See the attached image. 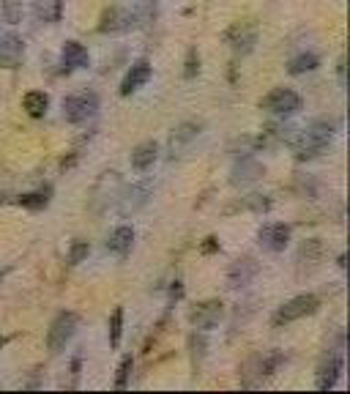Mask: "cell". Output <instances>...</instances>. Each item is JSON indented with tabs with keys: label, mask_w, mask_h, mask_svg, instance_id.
Wrapping results in <instances>:
<instances>
[{
	"label": "cell",
	"mask_w": 350,
	"mask_h": 394,
	"mask_svg": "<svg viewBox=\"0 0 350 394\" xmlns=\"http://www.w3.org/2000/svg\"><path fill=\"white\" fill-rule=\"evenodd\" d=\"M331 140H334V126L325 121H315L309 123L306 129H301V132H293L287 137V146L293 148L296 159L304 162V159H312V156L323 153Z\"/></svg>",
	"instance_id": "1"
},
{
	"label": "cell",
	"mask_w": 350,
	"mask_h": 394,
	"mask_svg": "<svg viewBox=\"0 0 350 394\" xmlns=\"http://www.w3.org/2000/svg\"><path fill=\"white\" fill-rule=\"evenodd\" d=\"M99 113V96L93 91H79L63 99V118L69 123H85Z\"/></svg>",
	"instance_id": "2"
},
{
	"label": "cell",
	"mask_w": 350,
	"mask_h": 394,
	"mask_svg": "<svg viewBox=\"0 0 350 394\" xmlns=\"http://www.w3.org/2000/svg\"><path fill=\"white\" fill-rule=\"evenodd\" d=\"M77 329H79V315L77 312H60L58 318L52 320L50 331H47V348H50V353H60L66 345L72 343Z\"/></svg>",
	"instance_id": "3"
},
{
	"label": "cell",
	"mask_w": 350,
	"mask_h": 394,
	"mask_svg": "<svg viewBox=\"0 0 350 394\" xmlns=\"http://www.w3.org/2000/svg\"><path fill=\"white\" fill-rule=\"evenodd\" d=\"M318 307H320L318 296L301 293V296L290 298L287 304H282V307L276 310L274 323L276 326H282V323H293V320H301V318H306V315H315V312H318Z\"/></svg>",
	"instance_id": "4"
},
{
	"label": "cell",
	"mask_w": 350,
	"mask_h": 394,
	"mask_svg": "<svg viewBox=\"0 0 350 394\" xmlns=\"http://www.w3.org/2000/svg\"><path fill=\"white\" fill-rule=\"evenodd\" d=\"M222 318H225V304H222L219 298L200 301V304L189 312L192 326H195V329H200V331H211V329H216V326L222 323Z\"/></svg>",
	"instance_id": "5"
},
{
	"label": "cell",
	"mask_w": 350,
	"mask_h": 394,
	"mask_svg": "<svg viewBox=\"0 0 350 394\" xmlns=\"http://www.w3.org/2000/svg\"><path fill=\"white\" fill-rule=\"evenodd\" d=\"M260 107L274 113V115H296L301 110V96L290 88H274L268 96L260 101Z\"/></svg>",
	"instance_id": "6"
},
{
	"label": "cell",
	"mask_w": 350,
	"mask_h": 394,
	"mask_svg": "<svg viewBox=\"0 0 350 394\" xmlns=\"http://www.w3.org/2000/svg\"><path fill=\"white\" fill-rule=\"evenodd\" d=\"M260 246L268 249V252H285V246L290 241V227L285 222H271V224H263L260 233Z\"/></svg>",
	"instance_id": "7"
},
{
	"label": "cell",
	"mask_w": 350,
	"mask_h": 394,
	"mask_svg": "<svg viewBox=\"0 0 350 394\" xmlns=\"http://www.w3.org/2000/svg\"><path fill=\"white\" fill-rule=\"evenodd\" d=\"M25 58V42L17 33L0 36V66L3 69H17Z\"/></svg>",
	"instance_id": "8"
},
{
	"label": "cell",
	"mask_w": 350,
	"mask_h": 394,
	"mask_svg": "<svg viewBox=\"0 0 350 394\" xmlns=\"http://www.w3.org/2000/svg\"><path fill=\"white\" fill-rule=\"evenodd\" d=\"M339 375H342V350H334V353L325 356L320 369H318V381H315V386H318L320 392H328V389L337 386Z\"/></svg>",
	"instance_id": "9"
},
{
	"label": "cell",
	"mask_w": 350,
	"mask_h": 394,
	"mask_svg": "<svg viewBox=\"0 0 350 394\" xmlns=\"http://www.w3.org/2000/svg\"><path fill=\"white\" fill-rule=\"evenodd\" d=\"M225 42L230 44V49L233 52H241V55H247V52H252L254 49V44H257V30L254 27H249V25H233L230 30L225 33Z\"/></svg>",
	"instance_id": "10"
},
{
	"label": "cell",
	"mask_w": 350,
	"mask_h": 394,
	"mask_svg": "<svg viewBox=\"0 0 350 394\" xmlns=\"http://www.w3.org/2000/svg\"><path fill=\"white\" fill-rule=\"evenodd\" d=\"M126 30H134V17H131V8H110L104 11L99 25V33H126Z\"/></svg>",
	"instance_id": "11"
},
{
	"label": "cell",
	"mask_w": 350,
	"mask_h": 394,
	"mask_svg": "<svg viewBox=\"0 0 350 394\" xmlns=\"http://www.w3.org/2000/svg\"><path fill=\"white\" fill-rule=\"evenodd\" d=\"M88 61H91V55H88L85 44H79V42H66L60 47V69L66 74L77 72V69H85Z\"/></svg>",
	"instance_id": "12"
},
{
	"label": "cell",
	"mask_w": 350,
	"mask_h": 394,
	"mask_svg": "<svg viewBox=\"0 0 350 394\" xmlns=\"http://www.w3.org/2000/svg\"><path fill=\"white\" fill-rule=\"evenodd\" d=\"M150 74H153V69H150L148 61H137V63H131V69L126 72L124 82H121V96H131L134 91H140V88L150 80Z\"/></svg>",
	"instance_id": "13"
},
{
	"label": "cell",
	"mask_w": 350,
	"mask_h": 394,
	"mask_svg": "<svg viewBox=\"0 0 350 394\" xmlns=\"http://www.w3.org/2000/svg\"><path fill=\"white\" fill-rule=\"evenodd\" d=\"M150 192H153V186H150V181H143V184H134L131 189H126V195L121 197V214L129 217V214H134V211H140L145 203H148Z\"/></svg>",
	"instance_id": "14"
},
{
	"label": "cell",
	"mask_w": 350,
	"mask_h": 394,
	"mask_svg": "<svg viewBox=\"0 0 350 394\" xmlns=\"http://www.w3.org/2000/svg\"><path fill=\"white\" fill-rule=\"evenodd\" d=\"M254 274H257V263L252 258H241V260H235L230 266L227 282H230V288H244V285H249L252 279H254Z\"/></svg>",
	"instance_id": "15"
},
{
	"label": "cell",
	"mask_w": 350,
	"mask_h": 394,
	"mask_svg": "<svg viewBox=\"0 0 350 394\" xmlns=\"http://www.w3.org/2000/svg\"><path fill=\"white\" fill-rule=\"evenodd\" d=\"M30 8H33V17L44 25L60 23L63 17V0H30Z\"/></svg>",
	"instance_id": "16"
},
{
	"label": "cell",
	"mask_w": 350,
	"mask_h": 394,
	"mask_svg": "<svg viewBox=\"0 0 350 394\" xmlns=\"http://www.w3.org/2000/svg\"><path fill=\"white\" fill-rule=\"evenodd\" d=\"M159 159V146L156 143H140V146L131 151V167L137 172H148Z\"/></svg>",
	"instance_id": "17"
},
{
	"label": "cell",
	"mask_w": 350,
	"mask_h": 394,
	"mask_svg": "<svg viewBox=\"0 0 350 394\" xmlns=\"http://www.w3.org/2000/svg\"><path fill=\"white\" fill-rule=\"evenodd\" d=\"M263 175V165L260 162H254V159H241L235 167H233V175H230V181L235 184V186H244V184H252V181H257Z\"/></svg>",
	"instance_id": "18"
},
{
	"label": "cell",
	"mask_w": 350,
	"mask_h": 394,
	"mask_svg": "<svg viewBox=\"0 0 350 394\" xmlns=\"http://www.w3.org/2000/svg\"><path fill=\"white\" fill-rule=\"evenodd\" d=\"M131 244H134V230H131L129 224L115 227V230L110 233V239H107V249L115 252V255H126V252L131 249Z\"/></svg>",
	"instance_id": "19"
},
{
	"label": "cell",
	"mask_w": 350,
	"mask_h": 394,
	"mask_svg": "<svg viewBox=\"0 0 350 394\" xmlns=\"http://www.w3.org/2000/svg\"><path fill=\"white\" fill-rule=\"evenodd\" d=\"M22 110L30 118H44L47 110H50V96L44 91H30V94L22 96Z\"/></svg>",
	"instance_id": "20"
},
{
	"label": "cell",
	"mask_w": 350,
	"mask_h": 394,
	"mask_svg": "<svg viewBox=\"0 0 350 394\" xmlns=\"http://www.w3.org/2000/svg\"><path fill=\"white\" fill-rule=\"evenodd\" d=\"M159 14V3L156 0H137L134 8H131V17H134V27H145L156 20Z\"/></svg>",
	"instance_id": "21"
},
{
	"label": "cell",
	"mask_w": 350,
	"mask_h": 394,
	"mask_svg": "<svg viewBox=\"0 0 350 394\" xmlns=\"http://www.w3.org/2000/svg\"><path fill=\"white\" fill-rule=\"evenodd\" d=\"M50 197H52V189L44 186V189H36V192H27V195L20 197V205L27 208V211H44L50 205Z\"/></svg>",
	"instance_id": "22"
},
{
	"label": "cell",
	"mask_w": 350,
	"mask_h": 394,
	"mask_svg": "<svg viewBox=\"0 0 350 394\" xmlns=\"http://www.w3.org/2000/svg\"><path fill=\"white\" fill-rule=\"evenodd\" d=\"M197 134H200V123H181L178 129H173L170 146H173V148H183L186 143H192Z\"/></svg>",
	"instance_id": "23"
},
{
	"label": "cell",
	"mask_w": 350,
	"mask_h": 394,
	"mask_svg": "<svg viewBox=\"0 0 350 394\" xmlns=\"http://www.w3.org/2000/svg\"><path fill=\"white\" fill-rule=\"evenodd\" d=\"M320 66V58L318 55H312V52H304V55H299V58H293L290 61V66H287V72L290 74H306V72H315Z\"/></svg>",
	"instance_id": "24"
},
{
	"label": "cell",
	"mask_w": 350,
	"mask_h": 394,
	"mask_svg": "<svg viewBox=\"0 0 350 394\" xmlns=\"http://www.w3.org/2000/svg\"><path fill=\"white\" fill-rule=\"evenodd\" d=\"M121 334H124V307H115V312L110 318V345L112 348L121 345Z\"/></svg>",
	"instance_id": "25"
},
{
	"label": "cell",
	"mask_w": 350,
	"mask_h": 394,
	"mask_svg": "<svg viewBox=\"0 0 350 394\" xmlns=\"http://www.w3.org/2000/svg\"><path fill=\"white\" fill-rule=\"evenodd\" d=\"M22 14H25L22 0H3V20L8 25L22 23Z\"/></svg>",
	"instance_id": "26"
},
{
	"label": "cell",
	"mask_w": 350,
	"mask_h": 394,
	"mask_svg": "<svg viewBox=\"0 0 350 394\" xmlns=\"http://www.w3.org/2000/svg\"><path fill=\"white\" fill-rule=\"evenodd\" d=\"M88 255H91V244L88 241H74L72 249H69V266H79Z\"/></svg>",
	"instance_id": "27"
},
{
	"label": "cell",
	"mask_w": 350,
	"mask_h": 394,
	"mask_svg": "<svg viewBox=\"0 0 350 394\" xmlns=\"http://www.w3.org/2000/svg\"><path fill=\"white\" fill-rule=\"evenodd\" d=\"M131 367H134V359H131V356H124L121 364H118V375H115V389H124L126 383H129Z\"/></svg>",
	"instance_id": "28"
},
{
	"label": "cell",
	"mask_w": 350,
	"mask_h": 394,
	"mask_svg": "<svg viewBox=\"0 0 350 394\" xmlns=\"http://www.w3.org/2000/svg\"><path fill=\"white\" fill-rule=\"evenodd\" d=\"M200 69V58H197V49H189V58H186V77L192 80Z\"/></svg>",
	"instance_id": "29"
},
{
	"label": "cell",
	"mask_w": 350,
	"mask_h": 394,
	"mask_svg": "<svg viewBox=\"0 0 350 394\" xmlns=\"http://www.w3.org/2000/svg\"><path fill=\"white\" fill-rule=\"evenodd\" d=\"M205 241H208V244L202 246V252H214V249H216V239H205Z\"/></svg>",
	"instance_id": "30"
}]
</instances>
